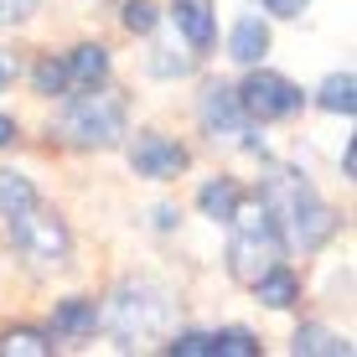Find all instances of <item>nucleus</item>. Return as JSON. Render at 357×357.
I'll use <instances>...</instances> for the list:
<instances>
[{
    "label": "nucleus",
    "mask_w": 357,
    "mask_h": 357,
    "mask_svg": "<svg viewBox=\"0 0 357 357\" xmlns=\"http://www.w3.org/2000/svg\"><path fill=\"white\" fill-rule=\"evenodd\" d=\"M119 21H125L130 36H151L155 21H161V10H155V0H125V6H119Z\"/></svg>",
    "instance_id": "aec40b11"
},
{
    "label": "nucleus",
    "mask_w": 357,
    "mask_h": 357,
    "mask_svg": "<svg viewBox=\"0 0 357 357\" xmlns=\"http://www.w3.org/2000/svg\"><path fill=\"white\" fill-rule=\"evenodd\" d=\"M238 104H243V114L254 119V125H275V119H290V114H301V104H305V93L295 89V83L285 78V73H269L254 63V73L238 83Z\"/></svg>",
    "instance_id": "423d86ee"
},
{
    "label": "nucleus",
    "mask_w": 357,
    "mask_h": 357,
    "mask_svg": "<svg viewBox=\"0 0 357 357\" xmlns=\"http://www.w3.org/2000/svg\"><path fill=\"white\" fill-rule=\"evenodd\" d=\"M98 326L119 342V347H135V342H151L171 326V295L155 280H119L114 290L98 305Z\"/></svg>",
    "instance_id": "f03ea898"
},
{
    "label": "nucleus",
    "mask_w": 357,
    "mask_h": 357,
    "mask_svg": "<svg viewBox=\"0 0 357 357\" xmlns=\"http://www.w3.org/2000/svg\"><path fill=\"white\" fill-rule=\"evenodd\" d=\"M130 166H135V176H145V181H171V176H181V171L192 166V151L176 145V140H166V135H155V130H145L140 140L130 145Z\"/></svg>",
    "instance_id": "6e6552de"
},
{
    "label": "nucleus",
    "mask_w": 357,
    "mask_h": 357,
    "mask_svg": "<svg viewBox=\"0 0 357 357\" xmlns=\"http://www.w3.org/2000/svg\"><path fill=\"white\" fill-rule=\"evenodd\" d=\"M342 176H357V145L347 140V151H342Z\"/></svg>",
    "instance_id": "a878e982"
},
{
    "label": "nucleus",
    "mask_w": 357,
    "mask_h": 357,
    "mask_svg": "<svg viewBox=\"0 0 357 357\" xmlns=\"http://www.w3.org/2000/svg\"><path fill=\"white\" fill-rule=\"evenodd\" d=\"M316 104H321L326 114H352L357 109V78L352 73H331L321 89H316Z\"/></svg>",
    "instance_id": "f3484780"
},
{
    "label": "nucleus",
    "mask_w": 357,
    "mask_h": 357,
    "mask_svg": "<svg viewBox=\"0 0 357 357\" xmlns=\"http://www.w3.org/2000/svg\"><path fill=\"white\" fill-rule=\"evenodd\" d=\"M238 202H243V192H238L233 176H218V181H207V187L197 192V207H202V218H213V223H228Z\"/></svg>",
    "instance_id": "2eb2a0df"
},
{
    "label": "nucleus",
    "mask_w": 357,
    "mask_h": 357,
    "mask_svg": "<svg viewBox=\"0 0 357 357\" xmlns=\"http://www.w3.org/2000/svg\"><path fill=\"white\" fill-rule=\"evenodd\" d=\"M42 10V0H0V26H21Z\"/></svg>",
    "instance_id": "5701e85b"
},
{
    "label": "nucleus",
    "mask_w": 357,
    "mask_h": 357,
    "mask_svg": "<svg viewBox=\"0 0 357 357\" xmlns=\"http://www.w3.org/2000/svg\"><path fill=\"white\" fill-rule=\"evenodd\" d=\"M213 357H259V337L249 326H223L213 331Z\"/></svg>",
    "instance_id": "a211bd4d"
},
{
    "label": "nucleus",
    "mask_w": 357,
    "mask_h": 357,
    "mask_svg": "<svg viewBox=\"0 0 357 357\" xmlns=\"http://www.w3.org/2000/svg\"><path fill=\"white\" fill-rule=\"evenodd\" d=\"M63 73H68V93H83V89L109 83V47H98V42L73 47V52L63 57Z\"/></svg>",
    "instance_id": "9d476101"
},
{
    "label": "nucleus",
    "mask_w": 357,
    "mask_h": 357,
    "mask_svg": "<svg viewBox=\"0 0 357 357\" xmlns=\"http://www.w3.org/2000/svg\"><path fill=\"white\" fill-rule=\"evenodd\" d=\"M10 140H16V119H6V114H0V151H6Z\"/></svg>",
    "instance_id": "bb28decb"
},
{
    "label": "nucleus",
    "mask_w": 357,
    "mask_h": 357,
    "mask_svg": "<svg viewBox=\"0 0 357 357\" xmlns=\"http://www.w3.org/2000/svg\"><path fill=\"white\" fill-rule=\"evenodd\" d=\"M31 83H36V93H47V98H57V93H68V73H63V57H42V63L31 68Z\"/></svg>",
    "instance_id": "412c9836"
},
{
    "label": "nucleus",
    "mask_w": 357,
    "mask_h": 357,
    "mask_svg": "<svg viewBox=\"0 0 357 357\" xmlns=\"http://www.w3.org/2000/svg\"><path fill=\"white\" fill-rule=\"evenodd\" d=\"M36 192L31 187V176H21V171H0V218L6 213H16V207H26V202H36Z\"/></svg>",
    "instance_id": "6ab92c4d"
},
{
    "label": "nucleus",
    "mask_w": 357,
    "mask_h": 357,
    "mask_svg": "<svg viewBox=\"0 0 357 357\" xmlns=\"http://www.w3.org/2000/svg\"><path fill=\"white\" fill-rule=\"evenodd\" d=\"M171 21L176 31L187 36L192 52H207L218 42V16H213V0H171Z\"/></svg>",
    "instance_id": "1a4fd4ad"
},
{
    "label": "nucleus",
    "mask_w": 357,
    "mask_h": 357,
    "mask_svg": "<svg viewBox=\"0 0 357 357\" xmlns=\"http://www.w3.org/2000/svg\"><path fill=\"white\" fill-rule=\"evenodd\" d=\"M254 295H259V301L269 305V311H290V305L295 301H301V275H295V269L285 264V259H280L275 269H264V275L259 280H254V285H249Z\"/></svg>",
    "instance_id": "9b49d317"
},
{
    "label": "nucleus",
    "mask_w": 357,
    "mask_h": 357,
    "mask_svg": "<svg viewBox=\"0 0 357 357\" xmlns=\"http://www.w3.org/2000/svg\"><path fill=\"white\" fill-rule=\"evenodd\" d=\"M259 202H264V213L275 218L285 249L311 254V249H321L331 233H337V213H331L321 197L311 192V181H305L301 171L275 166V171L259 181Z\"/></svg>",
    "instance_id": "f257e3e1"
},
{
    "label": "nucleus",
    "mask_w": 357,
    "mask_h": 357,
    "mask_svg": "<svg viewBox=\"0 0 357 357\" xmlns=\"http://www.w3.org/2000/svg\"><path fill=\"white\" fill-rule=\"evenodd\" d=\"M6 233H10V249L31 269H63L73 259V233L63 223V213L47 207L42 197L16 207V213H6Z\"/></svg>",
    "instance_id": "39448f33"
},
{
    "label": "nucleus",
    "mask_w": 357,
    "mask_h": 357,
    "mask_svg": "<svg viewBox=\"0 0 357 357\" xmlns=\"http://www.w3.org/2000/svg\"><path fill=\"white\" fill-rule=\"evenodd\" d=\"M16 73H21L16 52H6V47H0V89H10V78H16Z\"/></svg>",
    "instance_id": "393cba45"
},
{
    "label": "nucleus",
    "mask_w": 357,
    "mask_h": 357,
    "mask_svg": "<svg viewBox=\"0 0 357 357\" xmlns=\"http://www.w3.org/2000/svg\"><path fill=\"white\" fill-rule=\"evenodd\" d=\"M93 326H98V305L89 301V295H68V301H57V311H52V337H93Z\"/></svg>",
    "instance_id": "f8f14e48"
},
{
    "label": "nucleus",
    "mask_w": 357,
    "mask_h": 357,
    "mask_svg": "<svg viewBox=\"0 0 357 357\" xmlns=\"http://www.w3.org/2000/svg\"><path fill=\"white\" fill-rule=\"evenodd\" d=\"M57 342L47 326H6L0 331V357H52Z\"/></svg>",
    "instance_id": "4468645a"
},
{
    "label": "nucleus",
    "mask_w": 357,
    "mask_h": 357,
    "mask_svg": "<svg viewBox=\"0 0 357 357\" xmlns=\"http://www.w3.org/2000/svg\"><path fill=\"white\" fill-rule=\"evenodd\" d=\"M171 357H213V331H181L166 342Z\"/></svg>",
    "instance_id": "4be33fe9"
},
{
    "label": "nucleus",
    "mask_w": 357,
    "mask_h": 357,
    "mask_svg": "<svg viewBox=\"0 0 357 357\" xmlns=\"http://www.w3.org/2000/svg\"><path fill=\"white\" fill-rule=\"evenodd\" d=\"M197 119H202V130L213 135V145H243V151H259V140H254V119L243 114L238 93L228 89V83H207L202 98H197Z\"/></svg>",
    "instance_id": "0eeeda50"
},
{
    "label": "nucleus",
    "mask_w": 357,
    "mask_h": 357,
    "mask_svg": "<svg viewBox=\"0 0 357 357\" xmlns=\"http://www.w3.org/2000/svg\"><path fill=\"white\" fill-rule=\"evenodd\" d=\"M228 228H233L228 233V275L238 280V285H254L264 269H275L280 259H285V238H280L275 218L264 213L259 197L233 207Z\"/></svg>",
    "instance_id": "7ed1b4c3"
},
{
    "label": "nucleus",
    "mask_w": 357,
    "mask_h": 357,
    "mask_svg": "<svg viewBox=\"0 0 357 357\" xmlns=\"http://www.w3.org/2000/svg\"><path fill=\"white\" fill-rule=\"evenodd\" d=\"M125 119H130L125 93L98 83V89L73 93V104L63 109V125L57 130H63V140L78 145V151H109V145L125 140Z\"/></svg>",
    "instance_id": "20e7f679"
},
{
    "label": "nucleus",
    "mask_w": 357,
    "mask_h": 357,
    "mask_svg": "<svg viewBox=\"0 0 357 357\" xmlns=\"http://www.w3.org/2000/svg\"><path fill=\"white\" fill-rule=\"evenodd\" d=\"M155 228H176V207H155Z\"/></svg>",
    "instance_id": "cd10ccee"
},
{
    "label": "nucleus",
    "mask_w": 357,
    "mask_h": 357,
    "mask_svg": "<svg viewBox=\"0 0 357 357\" xmlns=\"http://www.w3.org/2000/svg\"><path fill=\"white\" fill-rule=\"evenodd\" d=\"M264 52H269V26L259 16H243L238 26L228 31V57L243 63V68H254V63H264Z\"/></svg>",
    "instance_id": "ddd939ff"
},
{
    "label": "nucleus",
    "mask_w": 357,
    "mask_h": 357,
    "mask_svg": "<svg viewBox=\"0 0 357 357\" xmlns=\"http://www.w3.org/2000/svg\"><path fill=\"white\" fill-rule=\"evenodd\" d=\"M290 347H295V357H347L352 347L337 337V331H326V326H301L290 337Z\"/></svg>",
    "instance_id": "dca6fc26"
},
{
    "label": "nucleus",
    "mask_w": 357,
    "mask_h": 357,
    "mask_svg": "<svg viewBox=\"0 0 357 357\" xmlns=\"http://www.w3.org/2000/svg\"><path fill=\"white\" fill-rule=\"evenodd\" d=\"M305 6H311V0H264V10H269V16H280V21H295Z\"/></svg>",
    "instance_id": "b1692460"
}]
</instances>
